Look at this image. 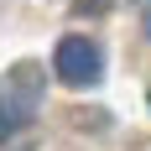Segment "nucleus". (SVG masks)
Returning <instances> with one entry per match:
<instances>
[{
  "label": "nucleus",
  "mask_w": 151,
  "mask_h": 151,
  "mask_svg": "<svg viewBox=\"0 0 151 151\" xmlns=\"http://www.w3.org/2000/svg\"><path fill=\"white\" fill-rule=\"evenodd\" d=\"M42 68L37 63H16L11 68V78H5V89H0V141H11V136H21L31 120H37V104H42Z\"/></svg>",
  "instance_id": "obj_1"
},
{
  "label": "nucleus",
  "mask_w": 151,
  "mask_h": 151,
  "mask_svg": "<svg viewBox=\"0 0 151 151\" xmlns=\"http://www.w3.org/2000/svg\"><path fill=\"white\" fill-rule=\"evenodd\" d=\"M52 73L68 89H94L104 78V47L94 42V37H83V31H68L52 47Z\"/></svg>",
  "instance_id": "obj_2"
},
{
  "label": "nucleus",
  "mask_w": 151,
  "mask_h": 151,
  "mask_svg": "<svg viewBox=\"0 0 151 151\" xmlns=\"http://www.w3.org/2000/svg\"><path fill=\"white\" fill-rule=\"evenodd\" d=\"M141 26H146V42H151V5H146V16H141Z\"/></svg>",
  "instance_id": "obj_3"
},
{
  "label": "nucleus",
  "mask_w": 151,
  "mask_h": 151,
  "mask_svg": "<svg viewBox=\"0 0 151 151\" xmlns=\"http://www.w3.org/2000/svg\"><path fill=\"white\" fill-rule=\"evenodd\" d=\"M146 104H151V94H146Z\"/></svg>",
  "instance_id": "obj_4"
}]
</instances>
